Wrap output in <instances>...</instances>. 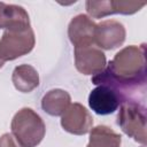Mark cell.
<instances>
[{
	"label": "cell",
	"instance_id": "obj_1",
	"mask_svg": "<svg viewBox=\"0 0 147 147\" xmlns=\"http://www.w3.org/2000/svg\"><path fill=\"white\" fill-rule=\"evenodd\" d=\"M11 134L21 147H36L45 137L46 126L42 118L31 108L20 109L13 117Z\"/></svg>",
	"mask_w": 147,
	"mask_h": 147
},
{
	"label": "cell",
	"instance_id": "obj_2",
	"mask_svg": "<svg viewBox=\"0 0 147 147\" xmlns=\"http://www.w3.org/2000/svg\"><path fill=\"white\" fill-rule=\"evenodd\" d=\"M117 124L126 136L141 145H146V108L141 103L133 101L121 103Z\"/></svg>",
	"mask_w": 147,
	"mask_h": 147
},
{
	"label": "cell",
	"instance_id": "obj_3",
	"mask_svg": "<svg viewBox=\"0 0 147 147\" xmlns=\"http://www.w3.org/2000/svg\"><path fill=\"white\" fill-rule=\"evenodd\" d=\"M36 44L32 28L5 30L0 40V49L5 61H13L30 53Z\"/></svg>",
	"mask_w": 147,
	"mask_h": 147
},
{
	"label": "cell",
	"instance_id": "obj_4",
	"mask_svg": "<svg viewBox=\"0 0 147 147\" xmlns=\"http://www.w3.org/2000/svg\"><path fill=\"white\" fill-rule=\"evenodd\" d=\"M61 125L64 131L71 134L83 136L91 131L93 117L83 105L75 102L61 116Z\"/></svg>",
	"mask_w": 147,
	"mask_h": 147
},
{
	"label": "cell",
	"instance_id": "obj_5",
	"mask_svg": "<svg viewBox=\"0 0 147 147\" xmlns=\"http://www.w3.org/2000/svg\"><path fill=\"white\" fill-rule=\"evenodd\" d=\"M105 53L95 45L75 47V65L83 75H96L106 68Z\"/></svg>",
	"mask_w": 147,
	"mask_h": 147
},
{
	"label": "cell",
	"instance_id": "obj_6",
	"mask_svg": "<svg viewBox=\"0 0 147 147\" xmlns=\"http://www.w3.org/2000/svg\"><path fill=\"white\" fill-rule=\"evenodd\" d=\"M124 25L115 20H106L96 24L95 45L101 49H114L119 47L125 40Z\"/></svg>",
	"mask_w": 147,
	"mask_h": 147
},
{
	"label": "cell",
	"instance_id": "obj_7",
	"mask_svg": "<svg viewBox=\"0 0 147 147\" xmlns=\"http://www.w3.org/2000/svg\"><path fill=\"white\" fill-rule=\"evenodd\" d=\"M96 24L84 14L75 16L68 26V36L75 47L95 45Z\"/></svg>",
	"mask_w": 147,
	"mask_h": 147
},
{
	"label": "cell",
	"instance_id": "obj_8",
	"mask_svg": "<svg viewBox=\"0 0 147 147\" xmlns=\"http://www.w3.org/2000/svg\"><path fill=\"white\" fill-rule=\"evenodd\" d=\"M88 105L95 114L109 115L117 110L121 100L110 87L99 85L91 91L88 95Z\"/></svg>",
	"mask_w": 147,
	"mask_h": 147
},
{
	"label": "cell",
	"instance_id": "obj_9",
	"mask_svg": "<svg viewBox=\"0 0 147 147\" xmlns=\"http://www.w3.org/2000/svg\"><path fill=\"white\" fill-rule=\"evenodd\" d=\"M30 26L29 14L23 7L0 2V29L13 30Z\"/></svg>",
	"mask_w": 147,
	"mask_h": 147
},
{
	"label": "cell",
	"instance_id": "obj_10",
	"mask_svg": "<svg viewBox=\"0 0 147 147\" xmlns=\"http://www.w3.org/2000/svg\"><path fill=\"white\" fill-rule=\"evenodd\" d=\"M70 105V94L60 88L48 91L41 100L42 110L51 116H62Z\"/></svg>",
	"mask_w": 147,
	"mask_h": 147
},
{
	"label": "cell",
	"instance_id": "obj_11",
	"mask_svg": "<svg viewBox=\"0 0 147 147\" xmlns=\"http://www.w3.org/2000/svg\"><path fill=\"white\" fill-rule=\"evenodd\" d=\"M11 82L17 91L29 93L39 85V75L32 65L21 64L14 69Z\"/></svg>",
	"mask_w": 147,
	"mask_h": 147
},
{
	"label": "cell",
	"instance_id": "obj_12",
	"mask_svg": "<svg viewBox=\"0 0 147 147\" xmlns=\"http://www.w3.org/2000/svg\"><path fill=\"white\" fill-rule=\"evenodd\" d=\"M122 137L107 125H98L90 131L86 147H121Z\"/></svg>",
	"mask_w": 147,
	"mask_h": 147
},
{
	"label": "cell",
	"instance_id": "obj_13",
	"mask_svg": "<svg viewBox=\"0 0 147 147\" xmlns=\"http://www.w3.org/2000/svg\"><path fill=\"white\" fill-rule=\"evenodd\" d=\"M86 11L90 16L94 18H102L105 16L115 14V7H114V0H107V1H86L85 2Z\"/></svg>",
	"mask_w": 147,
	"mask_h": 147
},
{
	"label": "cell",
	"instance_id": "obj_14",
	"mask_svg": "<svg viewBox=\"0 0 147 147\" xmlns=\"http://www.w3.org/2000/svg\"><path fill=\"white\" fill-rule=\"evenodd\" d=\"M146 2H137V1H125V0H117L114 1L115 14H123V15H131L140 10Z\"/></svg>",
	"mask_w": 147,
	"mask_h": 147
},
{
	"label": "cell",
	"instance_id": "obj_15",
	"mask_svg": "<svg viewBox=\"0 0 147 147\" xmlns=\"http://www.w3.org/2000/svg\"><path fill=\"white\" fill-rule=\"evenodd\" d=\"M0 147H21L11 133H5L0 137Z\"/></svg>",
	"mask_w": 147,
	"mask_h": 147
},
{
	"label": "cell",
	"instance_id": "obj_16",
	"mask_svg": "<svg viewBox=\"0 0 147 147\" xmlns=\"http://www.w3.org/2000/svg\"><path fill=\"white\" fill-rule=\"evenodd\" d=\"M5 59H3V56H2V53H1V49H0V68H2L3 67V64H5Z\"/></svg>",
	"mask_w": 147,
	"mask_h": 147
}]
</instances>
